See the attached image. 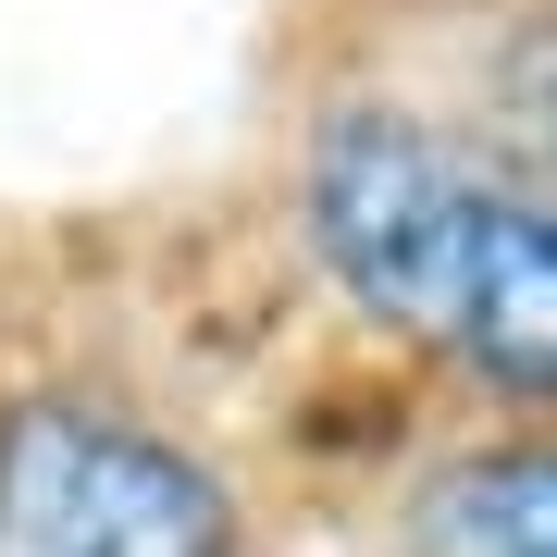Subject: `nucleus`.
I'll use <instances>...</instances> for the list:
<instances>
[{"instance_id": "obj_1", "label": "nucleus", "mask_w": 557, "mask_h": 557, "mask_svg": "<svg viewBox=\"0 0 557 557\" xmlns=\"http://www.w3.org/2000/svg\"><path fill=\"white\" fill-rule=\"evenodd\" d=\"M298 248L397 347L446 359L471 397L557 421V186L496 161L421 87H322L298 112Z\"/></svg>"}, {"instance_id": "obj_2", "label": "nucleus", "mask_w": 557, "mask_h": 557, "mask_svg": "<svg viewBox=\"0 0 557 557\" xmlns=\"http://www.w3.org/2000/svg\"><path fill=\"white\" fill-rule=\"evenodd\" d=\"M0 557H248L211 446L112 384L0 397Z\"/></svg>"}, {"instance_id": "obj_3", "label": "nucleus", "mask_w": 557, "mask_h": 557, "mask_svg": "<svg viewBox=\"0 0 557 557\" xmlns=\"http://www.w3.org/2000/svg\"><path fill=\"white\" fill-rule=\"evenodd\" d=\"M397 557H557V434L446 446L397 496Z\"/></svg>"}, {"instance_id": "obj_4", "label": "nucleus", "mask_w": 557, "mask_h": 557, "mask_svg": "<svg viewBox=\"0 0 557 557\" xmlns=\"http://www.w3.org/2000/svg\"><path fill=\"white\" fill-rule=\"evenodd\" d=\"M434 112L471 124L496 161L557 186V0H483L458 25V62H446Z\"/></svg>"}]
</instances>
